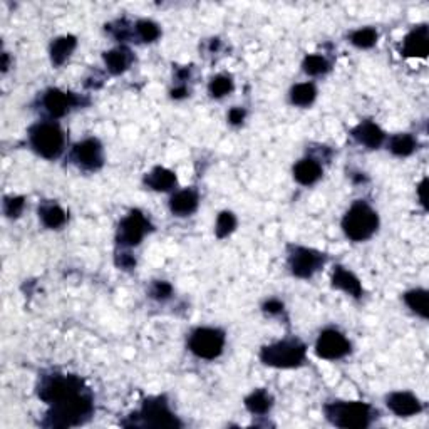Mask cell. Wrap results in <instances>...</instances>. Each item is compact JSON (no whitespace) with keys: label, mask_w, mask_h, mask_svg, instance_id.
I'll return each instance as SVG.
<instances>
[{"label":"cell","mask_w":429,"mask_h":429,"mask_svg":"<svg viewBox=\"0 0 429 429\" xmlns=\"http://www.w3.org/2000/svg\"><path fill=\"white\" fill-rule=\"evenodd\" d=\"M92 411H94L92 396L87 391H83L72 398L52 404L42 424L46 428L58 429L79 426L92 414Z\"/></svg>","instance_id":"cell-1"},{"label":"cell","mask_w":429,"mask_h":429,"mask_svg":"<svg viewBox=\"0 0 429 429\" xmlns=\"http://www.w3.org/2000/svg\"><path fill=\"white\" fill-rule=\"evenodd\" d=\"M326 418L344 429L367 428L372 421V407L361 401H334L323 407Z\"/></svg>","instance_id":"cell-2"},{"label":"cell","mask_w":429,"mask_h":429,"mask_svg":"<svg viewBox=\"0 0 429 429\" xmlns=\"http://www.w3.org/2000/svg\"><path fill=\"white\" fill-rule=\"evenodd\" d=\"M307 349L298 339H285L265 346L260 352V359L265 366L275 369H294L305 361Z\"/></svg>","instance_id":"cell-3"},{"label":"cell","mask_w":429,"mask_h":429,"mask_svg":"<svg viewBox=\"0 0 429 429\" xmlns=\"http://www.w3.org/2000/svg\"><path fill=\"white\" fill-rule=\"evenodd\" d=\"M379 228V217L369 205L358 201L349 208L342 218V230L347 238L354 242H364L371 238Z\"/></svg>","instance_id":"cell-4"},{"label":"cell","mask_w":429,"mask_h":429,"mask_svg":"<svg viewBox=\"0 0 429 429\" xmlns=\"http://www.w3.org/2000/svg\"><path fill=\"white\" fill-rule=\"evenodd\" d=\"M31 146L46 160H56L66 146V135L58 123H37L31 128Z\"/></svg>","instance_id":"cell-5"},{"label":"cell","mask_w":429,"mask_h":429,"mask_svg":"<svg viewBox=\"0 0 429 429\" xmlns=\"http://www.w3.org/2000/svg\"><path fill=\"white\" fill-rule=\"evenodd\" d=\"M133 423L126 426H144V428H180L181 423L169 410L165 398H151L144 401L140 412L131 414Z\"/></svg>","instance_id":"cell-6"},{"label":"cell","mask_w":429,"mask_h":429,"mask_svg":"<svg viewBox=\"0 0 429 429\" xmlns=\"http://www.w3.org/2000/svg\"><path fill=\"white\" fill-rule=\"evenodd\" d=\"M86 391L84 382L78 376H47L46 379L40 382L39 387V398L47 403L49 406L58 404L60 401L72 398V396L79 394V392Z\"/></svg>","instance_id":"cell-7"},{"label":"cell","mask_w":429,"mask_h":429,"mask_svg":"<svg viewBox=\"0 0 429 429\" xmlns=\"http://www.w3.org/2000/svg\"><path fill=\"white\" fill-rule=\"evenodd\" d=\"M188 347L196 358L213 361L224 352L225 334L220 329H213V327H200L190 335Z\"/></svg>","instance_id":"cell-8"},{"label":"cell","mask_w":429,"mask_h":429,"mask_svg":"<svg viewBox=\"0 0 429 429\" xmlns=\"http://www.w3.org/2000/svg\"><path fill=\"white\" fill-rule=\"evenodd\" d=\"M326 264V253L317 252L307 246H292L289 255L290 272L298 278H310Z\"/></svg>","instance_id":"cell-9"},{"label":"cell","mask_w":429,"mask_h":429,"mask_svg":"<svg viewBox=\"0 0 429 429\" xmlns=\"http://www.w3.org/2000/svg\"><path fill=\"white\" fill-rule=\"evenodd\" d=\"M149 230H151V225L148 218L140 210H133L121 220L119 228H117V242L124 246H136L146 237Z\"/></svg>","instance_id":"cell-10"},{"label":"cell","mask_w":429,"mask_h":429,"mask_svg":"<svg viewBox=\"0 0 429 429\" xmlns=\"http://www.w3.org/2000/svg\"><path fill=\"white\" fill-rule=\"evenodd\" d=\"M351 352V342L347 341L342 332L335 329H326L321 332L317 342H315V354L327 361H337L346 358Z\"/></svg>","instance_id":"cell-11"},{"label":"cell","mask_w":429,"mask_h":429,"mask_svg":"<svg viewBox=\"0 0 429 429\" xmlns=\"http://www.w3.org/2000/svg\"><path fill=\"white\" fill-rule=\"evenodd\" d=\"M72 156H74L76 163L83 166L84 169H91V171L92 169H99L104 163L103 146L94 137H87V140L76 144Z\"/></svg>","instance_id":"cell-12"},{"label":"cell","mask_w":429,"mask_h":429,"mask_svg":"<svg viewBox=\"0 0 429 429\" xmlns=\"http://www.w3.org/2000/svg\"><path fill=\"white\" fill-rule=\"evenodd\" d=\"M79 101L74 94L71 92H64L60 89H49V91L44 94L42 104L46 108V111L49 112L52 117H62L66 116L72 108L78 104Z\"/></svg>","instance_id":"cell-13"},{"label":"cell","mask_w":429,"mask_h":429,"mask_svg":"<svg viewBox=\"0 0 429 429\" xmlns=\"http://www.w3.org/2000/svg\"><path fill=\"white\" fill-rule=\"evenodd\" d=\"M387 407L399 418H410L423 411V404L412 392L399 391L387 396Z\"/></svg>","instance_id":"cell-14"},{"label":"cell","mask_w":429,"mask_h":429,"mask_svg":"<svg viewBox=\"0 0 429 429\" xmlns=\"http://www.w3.org/2000/svg\"><path fill=\"white\" fill-rule=\"evenodd\" d=\"M429 52V37L428 27L419 26L412 29L403 40V54L406 58H421L424 59Z\"/></svg>","instance_id":"cell-15"},{"label":"cell","mask_w":429,"mask_h":429,"mask_svg":"<svg viewBox=\"0 0 429 429\" xmlns=\"http://www.w3.org/2000/svg\"><path fill=\"white\" fill-rule=\"evenodd\" d=\"M352 136L355 137L358 143H361L371 149L379 148L380 144L384 143V137H386L382 129L376 123H372V121H364L359 126H355L352 129Z\"/></svg>","instance_id":"cell-16"},{"label":"cell","mask_w":429,"mask_h":429,"mask_svg":"<svg viewBox=\"0 0 429 429\" xmlns=\"http://www.w3.org/2000/svg\"><path fill=\"white\" fill-rule=\"evenodd\" d=\"M198 201H200V198H198L195 190H181V192H176L171 196V200H169V210L176 217H188V214L196 212Z\"/></svg>","instance_id":"cell-17"},{"label":"cell","mask_w":429,"mask_h":429,"mask_svg":"<svg viewBox=\"0 0 429 429\" xmlns=\"http://www.w3.org/2000/svg\"><path fill=\"white\" fill-rule=\"evenodd\" d=\"M332 287L342 290V292L352 295V297L359 298L362 295V285L359 278L355 277L351 270L344 269V267H335L334 274H332Z\"/></svg>","instance_id":"cell-18"},{"label":"cell","mask_w":429,"mask_h":429,"mask_svg":"<svg viewBox=\"0 0 429 429\" xmlns=\"http://www.w3.org/2000/svg\"><path fill=\"white\" fill-rule=\"evenodd\" d=\"M294 178L297 180V183L303 186H310L317 183L322 178V166L317 160L312 158H303L294 166Z\"/></svg>","instance_id":"cell-19"},{"label":"cell","mask_w":429,"mask_h":429,"mask_svg":"<svg viewBox=\"0 0 429 429\" xmlns=\"http://www.w3.org/2000/svg\"><path fill=\"white\" fill-rule=\"evenodd\" d=\"M144 183L148 185V188L155 190V192H169V190L175 188L176 185V175L171 169L163 168V166H156L153 171H149L146 178H144Z\"/></svg>","instance_id":"cell-20"},{"label":"cell","mask_w":429,"mask_h":429,"mask_svg":"<svg viewBox=\"0 0 429 429\" xmlns=\"http://www.w3.org/2000/svg\"><path fill=\"white\" fill-rule=\"evenodd\" d=\"M131 62H133L131 51L123 46L117 47V49L108 51L106 54H104V64H106L108 71L111 72V74H121V72H124L129 66H131Z\"/></svg>","instance_id":"cell-21"},{"label":"cell","mask_w":429,"mask_h":429,"mask_svg":"<svg viewBox=\"0 0 429 429\" xmlns=\"http://www.w3.org/2000/svg\"><path fill=\"white\" fill-rule=\"evenodd\" d=\"M76 46H78V40H76L74 35H62V37L56 39L51 46L52 64H54V66H62V64L71 58Z\"/></svg>","instance_id":"cell-22"},{"label":"cell","mask_w":429,"mask_h":429,"mask_svg":"<svg viewBox=\"0 0 429 429\" xmlns=\"http://www.w3.org/2000/svg\"><path fill=\"white\" fill-rule=\"evenodd\" d=\"M272 404H274L272 396H270L265 389L253 391L252 394L245 398V407L252 412V414L257 416L267 414V412L272 410Z\"/></svg>","instance_id":"cell-23"},{"label":"cell","mask_w":429,"mask_h":429,"mask_svg":"<svg viewBox=\"0 0 429 429\" xmlns=\"http://www.w3.org/2000/svg\"><path fill=\"white\" fill-rule=\"evenodd\" d=\"M39 217L42 224L51 230H58L62 225H66L67 213L60 208L59 205H44L40 206Z\"/></svg>","instance_id":"cell-24"},{"label":"cell","mask_w":429,"mask_h":429,"mask_svg":"<svg viewBox=\"0 0 429 429\" xmlns=\"http://www.w3.org/2000/svg\"><path fill=\"white\" fill-rule=\"evenodd\" d=\"M315 98H317V89H315L312 83L297 84V86H294L292 91H290V101H292V104H295V106H310Z\"/></svg>","instance_id":"cell-25"},{"label":"cell","mask_w":429,"mask_h":429,"mask_svg":"<svg viewBox=\"0 0 429 429\" xmlns=\"http://www.w3.org/2000/svg\"><path fill=\"white\" fill-rule=\"evenodd\" d=\"M404 302L410 307L412 312L421 315L423 319H428V292L423 289H414L404 294Z\"/></svg>","instance_id":"cell-26"},{"label":"cell","mask_w":429,"mask_h":429,"mask_svg":"<svg viewBox=\"0 0 429 429\" xmlns=\"http://www.w3.org/2000/svg\"><path fill=\"white\" fill-rule=\"evenodd\" d=\"M389 149L392 155L406 158L414 153L416 149V140L411 135H396L391 137Z\"/></svg>","instance_id":"cell-27"},{"label":"cell","mask_w":429,"mask_h":429,"mask_svg":"<svg viewBox=\"0 0 429 429\" xmlns=\"http://www.w3.org/2000/svg\"><path fill=\"white\" fill-rule=\"evenodd\" d=\"M303 72L309 76H321V74H326L327 71L330 69V64L329 60H327L323 56H319V54H312V56H307L305 59H303Z\"/></svg>","instance_id":"cell-28"},{"label":"cell","mask_w":429,"mask_h":429,"mask_svg":"<svg viewBox=\"0 0 429 429\" xmlns=\"http://www.w3.org/2000/svg\"><path fill=\"white\" fill-rule=\"evenodd\" d=\"M351 42L359 49H369L378 42V31L372 29V27H364V29L352 32Z\"/></svg>","instance_id":"cell-29"},{"label":"cell","mask_w":429,"mask_h":429,"mask_svg":"<svg viewBox=\"0 0 429 429\" xmlns=\"http://www.w3.org/2000/svg\"><path fill=\"white\" fill-rule=\"evenodd\" d=\"M237 228V217L232 212H221L217 218V225H214V233L218 238H226L233 230Z\"/></svg>","instance_id":"cell-30"},{"label":"cell","mask_w":429,"mask_h":429,"mask_svg":"<svg viewBox=\"0 0 429 429\" xmlns=\"http://www.w3.org/2000/svg\"><path fill=\"white\" fill-rule=\"evenodd\" d=\"M208 91L213 98H224V96L233 91V81L230 76H225V74L214 76V78L210 81Z\"/></svg>","instance_id":"cell-31"},{"label":"cell","mask_w":429,"mask_h":429,"mask_svg":"<svg viewBox=\"0 0 429 429\" xmlns=\"http://www.w3.org/2000/svg\"><path fill=\"white\" fill-rule=\"evenodd\" d=\"M136 34L143 42H155V40L161 35V31L156 22L144 19L136 24Z\"/></svg>","instance_id":"cell-32"},{"label":"cell","mask_w":429,"mask_h":429,"mask_svg":"<svg viewBox=\"0 0 429 429\" xmlns=\"http://www.w3.org/2000/svg\"><path fill=\"white\" fill-rule=\"evenodd\" d=\"M24 205H26L24 196H7L3 200V213L9 218H17L22 213Z\"/></svg>","instance_id":"cell-33"},{"label":"cell","mask_w":429,"mask_h":429,"mask_svg":"<svg viewBox=\"0 0 429 429\" xmlns=\"http://www.w3.org/2000/svg\"><path fill=\"white\" fill-rule=\"evenodd\" d=\"M171 292H173V287L169 285L168 282H163V280L155 282L151 287V297L156 298V301H166V298L171 295Z\"/></svg>","instance_id":"cell-34"},{"label":"cell","mask_w":429,"mask_h":429,"mask_svg":"<svg viewBox=\"0 0 429 429\" xmlns=\"http://www.w3.org/2000/svg\"><path fill=\"white\" fill-rule=\"evenodd\" d=\"M245 116H246V112H245L244 108L230 109V112H228L230 124H233V126H237V124H242V123H244Z\"/></svg>","instance_id":"cell-35"},{"label":"cell","mask_w":429,"mask_h":429,"mask_svg":"<svg viewBox=\"0 0 429 429\" xmlns=\"http://www.w3.org/2000/svg\"><path fill=\"white\" fill-rule=\"evenodd\" d=\"M264 310L270 315H278L283 312V303L280 301H277V298H270V301L265 302Z\"/></svg>","instance_id":"cell-36"},{"label":"cell","mask_w":429,"mask_h":429,"mask_svg":"<svg viewBox=\"0 0 429 429\" xmlns=\"http://www.w3.org/2000/svg\"><path fill=\"white\" fill-rule=\"evenodd\" d=\"M117 265L123 269H133L136 265V260L129 253H121V257L117 258Z\"/></svg>","instance_id":"cell-37"},{"label":"cell","mask_w":429,"mask_h":429,"mask_svg":"<svg viewBox=\"0 0 429 429\" xmlns=\"http://www.w3.org/2000/svg\"><path fill=\"white\" fill-rule=\"evenodd\" d=\"M186 94H188V89H186V86H178L171 91L173 99H181V98H185Z\"/></svg>","instance_id":"cell-38"},{"label":"cell","mask_w":429,"mask_h":429,"mask_svg":"<svg viewBox=\"0 0 429 429\" xmlns=\"http://www.w3.org/2000/svg\"><path fill=\"white\" fill-rule=\"evenodd\" d=\"M418 193H419V198H421V203L426 205V180H423V183L419 185Z\"/></svg>","instance_id":"cell-39"},{"label":"cell","mask_w":429,"mask_h":429,"mask_svg":"<svg viewBox=\"0 0 429 429\" xmlns=\"http://www.w3.org/2000/svg\"><path fill=\"white\" fill-rule=\"evenodd\" d=\"M7 69H9V56H7L6 52H3V54H2V71L6 72Z\"/></svg>","instance_id":"cell-40"}]
</instances>
